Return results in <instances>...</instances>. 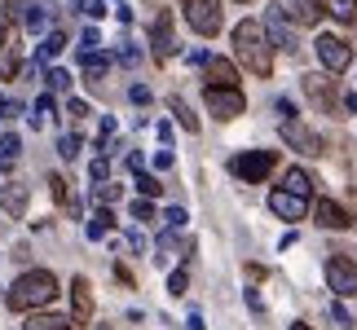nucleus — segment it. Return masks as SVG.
Returning a JSON list of instances; mask_svg holds the SVG:
<instances>
[{
	"label": "nucleus",
	"instance_id": "nucleus-1",
	"mask_svg": "<svg viewBox=\"0 0 357 330\" xmlns=\"http://www.w3.org/2000/svg\"><path fill=\"white\" fill-rule=\"evenodd\" d=\"M53 299H58V278H53L49 269H26L22 278L9 286L5 304L13 313H36V308H49Z\"/></svg>",
	"mask_w": 357,
	"mask_h": 330
},
{
	"label": "nucleus",
	"instance_id": "nucleus-2",
	"mask_svg": "<svg viewBox=\"0 0 357 330\" xmlns=\"http://www.w3.org/2000/svg\"><path fill=\"white\" fill-rule=\"evenodd\" d=\"M234 58H238L252 75H260V79L273 75V49H269L265 26H260L256 18H247V22L234 26Z\"/></svg>",
	"mask_w": 357,
	"mask_h": 330
},
{
	"label": "nucleus",
	"instance_id": "nucleus-3",
	"mask_svg": "<svg viewBox=\"0 0 357 330\" xmlns=\"http://www.w3.org/2000/svg\"><path fill=\"white\" fill-rule=\"evenodd\" d=\"M273 168H278V150H243V155L229 159V172H234L238 181H247V185L265 181Z\"/></svg>",
	"mask_w": 357,
	"mask_h": 330
},
{
	"label": "nucleus",
	"instance_id": "nucleus-4",
	"mask_svg": "<svg viewBox=\"0 0 357 330\" xmlns=\"http://www.w3.org/2000/svg\"><path fill=\"white\" fill-rule=\"evenodd\" d=\"M326 286H331L340 299L357 295V260L349 251H331V260H326Z\"/></svg>",
	"mask_w": 357,
	"mask_h": 330
},
{
	"label": "nucleus",
	"instance_id": "nucleus-5",
	"mask_svg": "<svg viewBox=\"0 0 357 330\" xmlns=\"http://www.w3.org/2000/svg\"><path fill=\"white\" fill-rule=\"evenodd\" d=\"M265 36H269V45H278L282 53H296L300 49V31H296V22L287 18V9H278V5H269L265 9Z\"/></svg>",
	"mask_w": 357,
	"mask_h": 330
},
{
	"label": "nucleus",
	"instance_id": "nucleus-6",
	"mask_svg": "<svg viewBox=\"0 0 357 330\" xmlns=\"http://www.w3.org/2000/svg\"><path fill=\"white\" fill-rule=\"evenodd\" d=\"M278 132H282V141L291 146V150H300V155L305 159H318V155H326V141L313 128H305V123L300 119H282L278 123Z\"/></svg>",
	"mask_w": 357,
	"mask_h": 330
},
{
	"label": "nucleus",
	"instance_id": "nucleus-7",
	"mask_svg": "<svg viewBox=\"0 0 357 330\" xmlns=\"http://www.w3.org/2000/svg\"><path fill=\"white\" fill-rule=\"evenodd\" d=\"M318 62L326 66V75H344L349 66H353V45L349 40H340V36H318Z\"/></svg>",
	"mask_w": 357,
	"mask_h": 330
},
{
	"label": "nucleus",
	"instance_id": "nucleus-8",
	"mask_svg": "<svg viewBox=\"0 0 357 330\" xmlns=\"http://www.w3.org/2000/svg\"><path fill=\"white\" fill-rule=\"evenodd\" d=\"M300 84H305V97L318 106L322 115H340V79H331V75H305Z\"/></svg>",
	"mask_w": 357,
	"mask_h": 330
},
{
	"label": "nucleus",
	"instance_id": "nucleus-9",
	"mask_svg": "<svg viewBox=\"0 0 357 330\" xmlns=\"http://www.w3.org/2000/svg\"><path fill=\"white\" fill-rule=\"evenodd\" d=\"M185 22L199 36H216L221 31V0H185Z\"/></svg>",
	"mask_w": 357,
	"mask_h": 330
},
{
	"label": "nucleus",
	"instance_id": "nucleus-10",
	"mask_svg": "<svg viewBox=\"0 0 357 330\" xmlns=\"http://www.w3.org/2000/svg\"><path fill=\"white\" fill-rule=\"evenodd\" d=\"M203 102H208V110L216 119H238L243 110H247V97L238 88H208L203 93Z\"/></svg>",
	"mask_w": 357,
	"mask_h": 330
},
{
	"label": "nucleus",
	"instance_id": "nucleus-11",
	"mask_svg": "<svg viewBox=\"0 0 357 330\" xmlns=\"http://www.w3.org/2000/svg\"><path fill=\"white\" fill-rule=\"evenodd\" d=\"M150 49H155V62H168L172 53H176V40H172V13L163 9L155 26H150Z\"/></svg>",
	"mask_w": 357,
	"mask_h": 330
},
{
	"label": "nucleus",
	"instance_id": "nucleus-12",
	"mask_svg": "<svg viewBox=\"0 0 357 330\" xmlns=\"http://www.w3.org/2000/svg\"><path fill=\"white\" fill-rule=\"evenodd\" d=\"M203 75L208 88H238V66L229 58H203Z\"/></svg>",
	"mask_w": 357,
	"mask_h": 330
},
{
	"label": "nucleus",
	"instance_id": "nucleus-13",
	"mask_svg": "<svg viewBox=\"0 0 357 330\" xmlns=\"http://www.w3.org/2000/svg\"><path fill=\"white\" fill-rule=\"evenodd\" d=\"M269 212L278 220H305L309 198H296V194H287V189H273V194H269Z\"/></svg>",
	"mask_w": 357,
	"mask_h": 330
},
{
	"label": "nucleus",
	"instance_id": "nucleus-14",
	"mask_svg": "<svg viewBox=\"0 0 357 330\" xmlns=\"http://www.w3.org/2000/svg\"><path fill=\"white\" fill-rule=\"evenodd\" d=\"M313 216H318V225H322V229H353V225H357V220H353L344 207H340L335 198H318Z\"/></svg>",
	"mask_w": 357,
	"mask_h": 330
},
{
	"label": "nucleus",
	"instance_id": "nucleus-15",
	"mask_svg": "<svg viewBox=\"0 0 357 330\" xmlns=\"http://www.w3.org/2000/svg\"><path fill=\"white\" fill-rule=\"evenodd\" d=\"M71 308H75V322L79 326L93 322V286H89V278H75L71 282Z\"/></svg>",
	"mask_w": 357,
	"mask_h": 330
},
{
	"label": "nucleus",
	"instance_id": "nucleus-16",
	"mask_svg": "<svg viewBox=\"0 0 357 330\" xmlns=\"http://www.w3.org/2000/svg\"><path fill=\"white\" fill-rule=\"evenodd\" d=\"M287 9H291V22L300 26H318L322 22V0H287Z\"/></svg>",
	"mask_w": 357,
	"mask_h": 330
},
{
	"label": "nucleus",
	"instance_id": "nucleus-17",
	"mask_svg": "<svg viewBox=\"0 0 357 330\" xmlns=\"http://www.w3.org/2000/svg\"><path fill=\"white\" fill-rule=\"evenodd\" d=\"M18 66H22V45H18V36H5V45H0V75L5 79H13L18 75Z\"/></svg>",
	"mask_w": 357,
	"mask_h": 330
},
{
	"label": "nucleus",
	"instance_id": "nucleus-18",
	"mask_svg": "<svg viewBox=\"0 0 357 330\" xmlns=\"http://www.w3.org/2000/svg\"><path fill=\"white\" fill-rule=\"evenodd\" d=\"M26 203H31V194H26V185H18V181L0 185V207H5L9 216H22V212H26Z\"/></svg>",
	"mask_w": 357,
	"mask_h": 330
},
{
	"label": "nucleus",
	"instance_id": "nucleus-19",
	"mask_svg": "<svg viewBox=\"0 0 357 330\" xmlns=\"http://www.w3.org/2000/svg\"><path fill=\"white\" fill-rule=\"evenodd\" d=\"M313 185H318V181H313L305 168H291V172L282 176V189H287V194H296V198H309V194H313Z\"/></svg>",
	"mask_w": 357,
	"mask_h": 330
},
{
	"label": "nucleus",
	"instance_id": "nucleus-20",
	"mask_svg": "<svg viewBox=\"0 0 357 330\" xmlns=\"http://www.w3.org/2000/svg\"><path fill=\"white\" fill-rule=\"evenodd\" d=\"M322 9L331 13L335 22H344V26H349V22H357V0H326Z\"/></svg>",
	"mask_w": 357,
	"mask_h": 330
},
{
	"label": "nucleus",
	"instance_id": "nucleus-21",
	"mask_svg": "<svg viewBox=\"0 0 357 330\" xmlns=\"http://www.w3.org/2000/svg\"><path fill=\"white\" fill-rule=\"evenodd\" d=\"M111 229H115V216H111V207L93 212V220H89V238H106Z\"/></svg>",
	"mask_w": 357,
	"mask_h": 330
},
{
	"label": "nucleus",
	"instance_id": "nucleus-22",
	"mask_svg": "<svg viewBox=\"0 0 357 330\" xmlns=\"http://www.w3.org/2000/svg\"><path fill=\"white\" fill-rule=\"evenodd\" d=\"M106 71H111V58H102V53H84V79H89V84L102 79Z\"/></svg>",
	"mask_w": 357,
	"mask_h": 330
},
{
	"label": "nucleus",
	"instance_id": "nucleus-23",
	"mask_svg": "<svg viewBox=\"0 0 357 330\" xmlns=\"http://www.w3.org/2000/svg\"><path fill=\"white\" fill-rule=\"evenodd\" d=\"M62 49H66V36H62V31H49V36H45V45H40V62H53Z\"/></svg>",
	"mask_w": 357,
	"mask_h": 330
},
{
	"label": "nucleus",
	"instance_id": "nucleus-24",
	"mask_svg": "<svg viewBox=\"0 0 357 330\" xmlns=\"http://www.w3.org/2000/svg\"><path fill=\"white\" fill-rule=\"evenodd\" d=\"M168 106H172V115H176V123H181V128H185V132H199V119H195V115H190V106H185L181 97H172Z\"/></svg>",
	"mask_w": 357,
	"mask_h": 330
},
{
	"label": "nucleus",
	"instance_id": "nucleus-25",
	"mask_svg": "<svg viewBox=\"0 0 357 330\" xmlns=\"http://www.w3.org/2000/svg\"><path fill=\"white\" fill-rule=\"evenodd\" d=\"M66 185H71V181H66V176H49V194L58 198V203H66V207H71V212H79L75 203H71V189H66Z\"/></svg>",
	"mask_w": 357,
	"mask_h": 330
},
{
	"label": "nucleus",
	"instance_id": "nucleus-26",
	"mask_svg": "<svg viewBox=\"0 0 357 330\" xmlns=\"http://www.w3.org/2000/svg\"><path fill=\"white\" fill-rule=\"evenodd\" d=\"M66 326H71L66 317H49V313H40V317H31L22 330H66Z\"/></svg>",
	"mask_w": 357,
	"mask_h": 330
},
{
	"label": "nucleus",
	"instance_id": "nucleus-27",
	"mask_svg": "<svg viewBox=\"0 0 357 330\" xmlns=\"http://www.w3.org/2000/svg\"><path fill=\"white\" fill-rule=\"evenodd\" d=\"M137 189H142L146 198H155V194H163V185L155 181V176H146V172H137Z\"/></svg>",
	"mask_w": 357,
	"mask_h": 330
},
{
	"label": "nucleus",
	"instance_id": "nucleus-28",
	"mask_svg": "<svg viewBox=\"0 0 357 330\" xmlns=\"http://www.w3.org/2000/svg\"><path fill=\"white\" fill-rule=\"evenodd\" d=\"M45 79H49V88H53V93H66V84H71V75H66L62 66H53V71H49Z\"/></svg>",
	"mask_w": 357,
	"mask_h": 330
},
{
	"label": "nucleus",
	"instance_id": "nucleus-29",
	"mask_svg": "<svg viewBox=\"0 0 357 330\" xmlns=\"http://www.w3.org/2000/svg\"><path fill=\"white\" fill-rule=\"evenodd\" d=\"M168 291H172V295H185V291H190V273H185V269H176L172 278H168Z\"/></svg>",
	"mask_w": 357,
	"mask_h": 330
},
{
	"label": "nucleus",
	"instance_id": "nucleus-30",
	"mask_svg": "<svg viewBox=\"0 0 357 330\" xmlns=\"http://www.w3.org/2000/svg\"><path fill=\"white\" fill-rule=\"evenodd\" d=\"M98 198L106 203V207H111V203H119V185H115V181H102V185H98Z\"/></svg>",
	"mask_w": 357,
	"mask_h": 330
},
{
	"label": "nucleus",
	"instance_id": "nucleus-31",
	"mask_svg": "<svg viewBox=\"0 0 357 330\" xmlns=\"http://www.w3.org/2000/svg\"><path fill=\"white\" fill-rule=\"evenodd\" d=\"M79 13H84V18H93V22H98L102 13H106V5H102V0H79Z\"/></svg>",
	"mask_w": 357,
	"mask_h": 330
},
{
	"label": "nucleus",
	"instance_id": "nucleus-32",
	"mask_svg": "<svg viewBox=\"0 0 357 330\" xmlns=\"http://www.w3.org/2000/svg\"><path fill=\"white\" fill-rule=\"evenodd\" d=\"M58 155L62 159H75L79 155V136H62V141H58Z\"/></svg>",
	"mask_w": 357,
	"mask_h": 330
},
{
	"label": "nucleus",
	"instance_id": "nucleus-33",
	"mask_svg": "<svg viewBox=\"0 0 357 330\" xmlns=\"http://www.w3.org/2000/svg\"><path fill=\"white\" fill-rule=\"evenodd\" d=\"M22 26H26V31H45V9H31L22 18Z\"/></svg>",
	"mask_w": 357,
	"mask_h": 330
},
{
	"label": "nucleus",
	"instance_id": "nucleus-34",
	"mask_svg": "<svg viewBox=\"0 0 357 330\" xmlns=\"http://www.w3.org/2000/svg\"><path fill=\"white\" fill-rule=\"evenodd\" d=\"M89 176H93V181H106V176H111V163H106V159H93V168H89Z\"/></svg>",
	"mask_w": 357,
	"mask_h": 330
},
{
	"label": "nucleus",
	"instance_id": "nucleus-35",
	"mask_svg": "<svg viewBox=\"0 0 357 330\" xmlns=\"http://www.w3.org/2000/svg\"><path fill=\"white\" fill-rule=\"evenodd\" d=\"M163 225H168V229H181L185 225V212L181 207H168V212H163Z\"/></svg>",
	"mask_w": 357,
	"mask_h": 330
},
{
	"label": "nucleus",
	"instance_id": "nucleus-36",
	"mask_svg": "<svg viewBox=\"0 0 357 330\" xmlns=\"http://www.w3.org/2000/svg\"><path fill=\"white\" fill-rule=\"evenodd\" d=\"M0 150H5V159H13V155H18V136L5 132V136H0Z\"/></svg>",
	"mask_w": 357,
	"mask_h": 330
},
{
	"label": "nucleus",
	"instance_id": "nucleus-37",
	"mask_svg": "<svg viewBox=\"0 0 357 330\" xmlns=\"http://www.w3.org/2000/svg\"><path fill=\"white\" fill-rule=\"evenodd\" d=\"M132 216H137V220H155V207L142 198V203H132Z\"/></svg>",
	"mask_w": 357,
	"mask_h": 330
},
{
	"label": "nucleus",
	"instance_id": "nucleus-38",
	"mask_svg": "<svg viewBox=\"0 0 357 330\" xmlns=\"http://www.w3.org/2000/svg\"><path fill=\"white\" fill-rule=\"evenodd\" d=\"M331 317H335V326H340V330H353V317H349V313H344V308H340V304L331 308Z\"/></svg>",
	"mask_w": 357,
	"mask_h": 330
},
{
	"label": "nucleus",
	"instance_id": "nucleus-39",
	"mask_svg": "<svg viewBox=\"0 0 357 330\" xmlns=\"http://www.w3.org/2000/svg\"><path fill=\"white\" fill-rule=\"evenodd\" d=\"M98 45H102V40H98V31H93V26H89V31H84V40H79V49H84V53H93Z\"/></svg>",
	"mask_w": 357,
	"mask_h": 330
},
{
	"label": "nucleus",
	"instance_id": "nucleus-40",
	"mask_svg": "<svg viewBox=\"0 0 357 330\" xmlns=\"http://www.w3.org/2000/svg\"><path fill=\"white\" fill-rule=\"evenodd\" d=\"M128 97H132L137 106H146V102H150V88H146V84H132V93H128Z\"/></svg>",
	"mask_w": 357,
	"mask_h": 330
},
{
	"label": "nucleus",
	"instance_id": "nucleus-41",
	"mask_svg": "<svg viewBox=\"0 0 357 330\" xmlns=\"http://www.w3.org/2000/svg\"><path fill=\"white\" fill-rule=\"evenodd\" d=\"M66 110H71L75 119H84V115H89V102H79V97H75V102H66Z\"/></svg>",
	"mask_w": 357,
	"mask_h": 330
},
{
	"label": "nucleus",
	"instance_id": "nucleus-42",
	"mask_svg": "<svg viewBox=\"0 0 357 330\" xmlns=\"http://www.w3.org/2000/svg\"><path fill=\"white\" fill-rule=\"evenodd\" d=\"M5 36H9V18H5V5H0V45H5Z\"/></svg>",
	"mask_w": 357,
	"mask_h": 330
},
{
	"label": "nucleus",
	"instance_id": "nucleus-43",
	"mask_svg": "<svg viewBox=\"0 0 357 330\" xmlns=\"http://www.w3.org/2000/svg\"><path fill=\"white\" fill-rule=\"evenodd\" d=\"M344 110H353V115H357V93H349V97H344Z\"/></svg>",
	"mask_w": 357,
	"mask_h": 330
},
{
	"label": "nucleus",
	"instance_id": "nucleus-44",
	"mask_svg": "<svg viewBox=\"0 0 357 330\" xmlns=\"http://www.w3.org/2000/svg\"><path fill=\"white\" fill-rule=\"evenodd\" d=\"M291 330H309V326H305V322H296V326H291Z\"/></svg>",
	"mask_w": 357,
	"mask_h": 330
},
{
	"label": "nucleus",
	"instance_id": "nucleus-45",
	"mask_svg": "<svg viewBox=\"0 0 357 330\" xmlns=\"http://www.w3.org/2000/svg\"><path fill=\"white\" fill-rule=\"evenodd\" d=\"M238 5H252V0H238Z\"/></svg>",
	"mask_w": 357,
	"mask_h": 330
},
{
	"label": "nucleus",
	"instance_id": "nucleus-46",
	"mask_svg": "<svg viewBox=\"0 0 357 330\" xmlns=\"http://www.w3.org/2000/svg\"><path fill=\"white\" fill-rule=\"evenodd\" d=\"M102 330H111V326H102Z\"/></svg>",
	"mask_w": 357,
	"mask_h": 330
},
{
	"label": "nucleus",
	"instance_id": "nucleus-47",
	"mask_svg": "<svg viewBox=\"0 0 357 330\" xmlns=\"http://www.w3.org/2000/svg\"><path fill=\"white\" fill-rule=\"evenodd\" d=\"M66 330H75V326H66Z\"/></svg>",
	"mask_w": 357,
	"mask_h": 330
}]
</instances>
